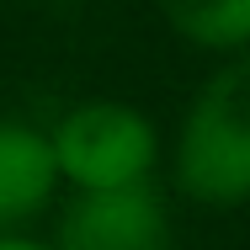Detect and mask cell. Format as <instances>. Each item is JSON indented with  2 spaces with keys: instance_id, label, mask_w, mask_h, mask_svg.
<instances>
[{
  "instance_id": "6da1fadb",
  "label": "cell",
  "mask_w": 250,
  "mask_h": 250,
  "mask_svg": "<svg viewBox=\"0 0 250 250\" xmlns=\"http://www.w3.org/2000/svg\"><path fill=\"white\" fill-rule=\"evenodd\" d=\"M176 181L208 208L250 202V48L197 91L176 139Z\"/></svg>"
},
{
  "instance_id": "277c9868",
  "label": "cell",
  "mask_w": 250,
  "mask_h": 250,
  "mask_svg": "<svg viewBox=\"0 0 250 250\" xmlns=\"http://www.w3.org/2000/svg\"><path fill=\"white\" fill-rule=\"evenodd\" d=\"M59 187L53 144L27 123H0V234L38 218Z\"/></svg>"
},
{
  "instance_id": "3957f363",
  "label": "cell",
  "mask_w": 250,
  "mask_h": 250,
  "mask_svg": "<svg viewBox=\"0 0 250 250\" xmlns=\"http://www.w3.org/2000/svg\"><path fill=\"white\" fill-rule=\"evenodd\" d=\"M59 250H170V218L144 181L75 192L59 218Z\"/></svg>"
},
{
  "instance_id": "5b68a950",
  "label": "cell",
  "mask_w": 250,
  "mask_h": 250,
  "mask_svg": "<svg viewBox=\"0 0 250 250\" xmlns=\"http://www.w3.org/2000/svg\"><path fill=\"white\" fill-rule=\"evenodd\" d=\"M154 5L197 48H213V53L250 48V0H154Z\"/></svg>"
},
{
  "instance_id": "7a4b0ae2",
  "label": "cell",
  "mask_w": 250,
  "mask_h": 250,
  "mask_svg": "<svg viewBox=\"0 0 250 250\" xmlns=\"http://www.w3.org/2000/svg\"><path fill=\"white\" fill-rule=\"evenodd\" d=\"M53 165L80 192L139 187L154 165V128L123 101H85L53 128Z\"/></svg>"
},
{
  "instance_id": "8992f818",
  "label": "cell",
  "mask_w": 250,
  "mask_h": 250,
  "mask_svg": "<svg viewBox=\"0 0 250 250\" xmlns=\"http://www.w3.org/2000/svg\"><path fill=\"white\" fill-rule=\"evenodd\" d=\"M0 250H48V245H32V240H16V234H0Z\"/></svg>"
}]
</instances>
